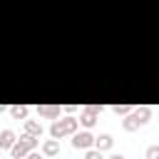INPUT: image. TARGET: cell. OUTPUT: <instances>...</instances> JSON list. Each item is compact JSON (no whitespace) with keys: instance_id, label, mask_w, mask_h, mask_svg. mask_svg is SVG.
Listing matches in <instances>:
<instances>
[{"instance_id":"6da1fadb","label":"cell","mask_w":159,"mask_h":159,"mask_svg":"<svg viewBox=\"0 0 159 159\" xmlns=\"http://www.w3.org/2000/svg\"><path fill=\"white\" fill-rule=\"evenodd\" d=\"M152 119V107H134L127 117H124V122H122V129L124 132H134V129H139L142 124H147Z\"/></svg>"},{"instance_id":"7a4b0ae2","label":"cell","mask_w":159,"mask_h":159,"mask_svg":"<svg viewBox=\"0 0 159 159\" xmlns=\"http://www.w3.org/2000/svg\"><path fill=\"white\" fill-rule=\"evenodd\" d=\"M80 127V119L77 117H62V119H55L52 127H50V137L52 139H62L67 134H75Z\"/></svg>"},{"instance_id":"3957f363","label":"cell","mask_w":159,"mask_h":159,"mask_svg":"<svg viewBox=\"0 0 159 159\" xmlns=\"http://www.w3.org/2000/svg\"><path fill=\"white\" fill-rule=\"evenodd\" d=\"M37 142H40V137H32V134H22L12 147H10V154H12V159H25L35 147H37Z\"/></svg>"},{"instance_id":"277c9868","label":"cell","mask_w":159,"mask_h":159,"mask_svg":"<svg viewBox=\"0 0 159 159\" xmlns=\"http://www.w3.org/2000/svg\"><path fill=\"white\" fill-rule=\"evenodd\" d=\"M99 109L102 107H97V104H87L82 112H80V124L82 127H94V122H97V117H99Z\"/></svg>"},{"instance_id":"5b68a950","label":"cell","mask_w":159,"mask_h":159,"mask_svg":"<svg viewBox=\"0 0 159 159\" xmlns=\"http://www.w3.org/2000/svg\"><path fill=\"white\" fill-rule=\"evenodd\" d=\"M72 147H75V149H89V147H94V137H92L89 132H75Z\"/></svg>"},{"instance_id":"8992f818","label":"cell","mask_w":159,"mask_h":159,"mask_svg":"<svg viewBox=\"0 0 159 159\" xmlns=\"http://www.w3.org/2000/svg\"><path fill=\"white\" fill-rule=\"evenodd\" d=\"M37 114L45 119H60V107L57 104H37Z\"/></svg>"},{"instance_id":"52a82bcc","label":"cell","mask_w":159,"mask_h":159,"mask_svg":"<svg viewBox=\"0 0 159 159\" xmlns=\"http://www.w3.org/2000/svg\"><path fill=\"white\" fill-rule=\"evenodd\" d=\"M94 147H97L99 152H107V149H112V147H114V139H112V134H99V137H94Z\"/></svg>"},{"instance_id":"ba28073f","label":"cell","mask_w":159,"mask_h":159,"mask_svg":"<svg viewBox=\"0 0 159 159\" xmlns=\"http://www.w3.org/2000/svg\"><path fill=\"white\" fill-rule=\"evenodd\" d=\"M42 154H45V157L60 154V139H45V142H42Z\"/></svg>"},{"instance_id":"9c48e42d","label":"cell","mask_w":159,"mask_h":159,"mask_svg":"<svg viewBox=\"0 0 159 159\" xmlns=\"http://www.w3.org/2000/svg\"><path fill=\"white\" fill-rule=\"evenodd\" d=\"M15 142H17V139H15V132H12V129H2V132H0V149H10Z\"/></svg>"},{"instance_id":"30bf717a","label":"cell","mask_w":159,"mask_h":159,"mask_svg":"<svg viewBox=\"0 0 159 159\" xmlns=\"http://www.w3.org/2000/svg\"><path fill=\"white\" fill-rule=\"evenodd\" d=\"M7 112L12 114V119H27L30 107H25V104H12V107H7Z\"/></svg>"},{"instance_id":"8fae6325","label":"cell","mask_w":159,"mask_h":159,"mask_svg":"<svg viewBox=\"0 0 159 159\" xmlns=\"http://www.w3.org/2000/svg\"><path fill=\"white\" fill-rule=\"evenodd\" d=\"M25 134L40 137V134H42V124H40V122H35V119H25Z\"/></svg>"},{"instance_id":"7c38bea8","label":"cell","mask_w":159,"mask_h":159,"mask_svg":"<svg viewBox=\"0 0 159 159\" xmlns=\"http://www.w3.org/2000/svg\"><path fill=\"white\" fill-rule=\"evenodd\" d=\"M132 109H134L132 104H114V107H112V112H114L117 117H127V114H129Z\"/></svg>"},{"instance_id":"4fadbf2b","label":"cell","mask_w":159,"mask_h":159,"mask_svg":"<svg viewBox=\"0 0 159 159\" xmlns=\"http://www.w3.org/2000/svg\"><path fill=\"white\" fill-rule=\"evenodd\" d=\"M84 159H104V157L97 147H89V149H84Z\"/></svg>"},{"instance_id":"5bb4252c","label":"cell","mask_w":159,"mask_h":159,"mask_svg":"<svg viewBox=\"0 0 159 159\" xmlns=\"http://www.w3.org/2000/svg\"><path fill=\"white\" fill-rule=\"evenodd\" d=\"M144 157L147 159H159V144H149L147 152H144Z\"/></svg>"},{"instance_id":"9a60e30c","label":"cell","mask_w":159,"mask_h":159,"mask_svg":"<svg viewBox=\"0 0 159 159\" xmlns=\"http://www.w3.org/2000/svg\"><path fill=\"white\" fill-rule=\"evenodd\" d=\"M42 157H45V154H37V152H30V154H27L25 159H42Z\"/></svg>"},{"instance_id":"2e32d148","label":"cell","mask_w":159,"mask_h":159,"mask_svg":"<svg viewBox=\"0 0 159 159\" xmlns=\"http://www.w3.org/2000/svg\"><path fill=\"white\" fill-rule=\"evenodd\" d=\"M109 159H124V157H122V154H112Z\"/></svg>"},{"instance_id":"e0dca14e","label":"cell","mask_w":159,"mask_h":159,"mask_svg":"<svg viewBox=\"0 0 159 159\" xmlns=\"http://www.w3.org/2000/svg\"><path fill=\"white\" fill-rule=\"evenodd\" d=\"M0 154H2V149H0Z\"/></svg>"}]
</instances>
